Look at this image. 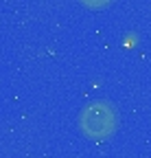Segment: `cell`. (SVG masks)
I'll use <instances>...</instances> for the list:
<instances>
[{
    "label": "cell",
    "mask_w": 151,
    "mask_h": 158,
    "mask_svg": "<svg viewBox=\"0 0 151 158\" xmlns=\"http://www.w3.org/2000/svg\"><path fill=\"white\" fill-rule=\"evenodd\" d=\"M79 127L88 138L103 141L118 127V112L109 101H92L79 114Z\"/></svg>",
    "instance_id": "1"
},
{
    "label": "cell",
    "mask_w": 151,
    "mask_h": 158,
    "mask_svg": "<svg viewBox=\"0 0 151 158\" xmlns=\"http://www.w3.org/2000/svg\"><path fill=\"white\" fill-rule=\"evenodd\" d=\"M79 2H81L83 7L92 9V11H101V9H107L114 0H79Z\"/></svg>",
    "instance_id": "2"
}]
</instances>
